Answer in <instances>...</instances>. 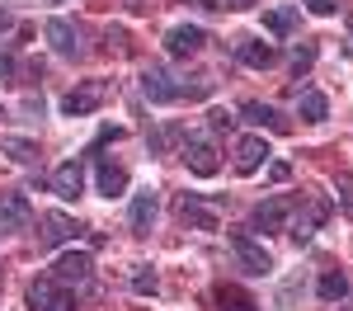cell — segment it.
Listing matches in <instances>:
<instances>
[{
	"instance_id": "obj_1",
	"label": "cell",
	"mask_w": 353,
	"mask_h": 311,
	"mask_svg": "<svg viewBox=\"0 0 353 311\" xmlns=\"http://www.w3.org/2000/svg\"><path fill=\"white\" fill-rule=\"evenodd\" d=\"M330 212H334V203H330L325 194H316V198H306V203H297L292 208V217H288V236L297 241V245H306L321 226L330 222Z\"/></svg>"
},
{
	"instance_id": "obj_2",
	"label": "cell",
	"mask_w": 353,
	"mask_h": 311,
	"mask_svg": "<svg viewBox=\"0 0 353 311\" xmlns=\"http://www.w3.org/2000/svg\"><path fill=\"white\" fill-rule=\"evenodd\" d=\"M24 302H28V311H76V297H71L52 274H43V279L28 283Z\"/></svg>"
},
{
	"instance_id": "obj_3",
	"label": "cell",
	"mask_w": 353,
	"mask_h": 311,
	"mask_svg": "<svg viewBox=\"0 0 353 311\" xmlns=\"http://www.w3.org/2000/svg\"><path fill=\"white\" fill-rule=\"evenodd\" d=\"M104 99H109V81H81L76 90L61 94V113L66 118H90Z\"/></svg>"
},
{
	"instance_id": "obj_4",
	"label": "cell",
	"mask_w": 353,
	"mask_h": 311,
	"mask_svg": "<svg viewBox=\"0 0 353 311\" xmlns=\"http://www.w3.org/2000/svg\"><path fill=\"white\" fill-rule=\"evenodd\" d=\"M292 208H297V198L292 194H273V198H264L254 212H250V231H283L288 226V217H292Z\"/></svg>"
},
{
	"instance_id": "obj_5",
	"label": "cell",
	"mask_w": 353,
	"mask_h": 311,
	"mask_svg": "<svg viewBox=\"0 0 353 311\" xmlns=\"http://www.w3.org/2000/svg\"><path fill=\"white\" fill-rule=\"evenodd\" d=\"M52 279L71 292V288H90V279H94V259H90V250H66L61 259L52 264Z\"/></svg>"
},
{
	"instance_id": "obj_6",
	"label": "cell",
	"mask_w": 353,
	"mask_h": 311,
	"mask_svg": "<svg viewBox=\"0 0 353 311\" xmlns=\"http://www.w3.org/2000/svg\"><path fill=\"white\" fill-rule=\"evenodd\" d=\"M141 94L151 104H174V99H184V81L174 71H165V66H146L141 71Z\"/></svg>"
},
{
	"instance_id": "obj_7",
	"label": "cell",
	"mask_w": 353,
	"mask_h": 311,
	"mask_svg": "<svg viewBox=\"0 0 353 311\" xmlns=\"http://www.w3.org/2000/svg\"><path fill=\"white\" fill-rule=\"evenodd\" d=\"M179 156H184L189 174H198V179H212V174L221 170V161H217V146H212L208 137H184Z\"/></svg>"
},
{
	"instance_id": "obj_8",
	"label": "cell",
	"mask_w": 353,
	"mask_h": 311,
	"mask_svg": "<svg viewBox=\"0 0 353 311\" xmlns=\"http://www.w3.org/2000/svg\"><path fill=\"white\" fill-rule=\"evenodd\" d=\"M231 250H236V259H241L245 274H273V254L250 236V231H231Z\"/></svg>"
},
{
	"instance_id": "obj_9",
	"label": "cell",
	"mask_w": 353,
	"mask_h": 311,
	"mask_svg": "<svg viewBox=\"0 0 353 311\" xmlns=\"http://www.w3.org/2000/svg\"><path fill=\"white\" fill-rule=\"evenodd\" d=\"M76 217H66V212H43L38 217V250H57V245H66V241H76Z\"/></svg>"
},
{
	"instance_id": "obj_10",
	"label": "cell",
	"mask_w": 353,
	"mask_h": 311,
	"mask_svg": "<svg viewBox=\"0 0 353 311\" xmlns=\"http://www.w3.org/2000/svg\"><path fill=\"white\" fill-rule=\"evenodd\" d=\"M43 38L52 43V52L57 57H71V61H81L85 48H81V28L71 24V19H48L43 24Z\"/></svg>"
},
{
	"instance_id": "obj_11",
	"label": "cell",
	"mask_w": 353,
	"mask_h": 311,
	"mask_svg": "<svg viewBox=\"0 0 353 311\" xmlns=\"http://www.w3.org/2000/svg\"><path fill=\"white\" fill-rule=\"evenodd\" d=\"M48 184H52V194H57V198L76 203V198L85 194V156H76V161H66V165H57Z\"/></svg>"
},
{
	"instance_id": "obj_12",
	"label": "cell",
	"mask_w": 353,
	"mask_h": 311,
	"mask_svg": "<svg viewBox=\"0 0 353 311\" xmlns=\"http://www.w3.org/2000/svg\"><path fill=\"white\" fill-rule=\"evenodd\" d=\"M203 48H208V28H198V24H174L165 33V52L170 57H193Z\"/></svg>"
},
{
	"instance_id": "obj_13",
	"label": "cell",
	"mask_w": 353,
	"mask_h": 311,
	"mask_svg": "<svg viewBox=\"0 0 353 311\" xmlns=\"http://www.w3.org/2000/svg\"><path fill=\"white\" fill-rule=\"evenodd\" d=\"M179 222L193 226V231H217V203H203L198 194H184L179 203Z\"/></svg>"
},
{
	"instance_id": "obj_14",
	"label": "cell",
	"mask_w": 353,
	"mask_h": 311,
	"mask_svg": "<svg viewBox=\"0 0 353 311\" xmlns=\"http://www.w3.org/2000/svg\"><path fill=\"white\" fill-rule=\"evenodd\" d=\"M33 222V208H28V198L19 189H5L0 194V231H24Z\"/></svg>"
},
{
	"instance_id": "obj_15",
	"label": "cell",
	"mask_w": 353,
	"mask_h": 311,
	"mask_svg": "<svg viewBox=\"0 0 353 311\" xmlns=\"http://www.w3.org/2000/svg\"><path fill=\"white\" fill-rule=\"evenodd\" d=\"M273 151H269V141L259 137H241L236 141V174H254V170H264V161H269Z\"/></svg>"
},
{
	"instance_id": "obj_16",
	"label": "cell",
	"mask_w": 353,
	"mask_h": 311,
	"mask_svg": "<svg viewBox=\"0 0 353 311\" xmlns=\"http://www.w3.org/2000/svg\"><path fill=\"white\" fill-rule=\"evenodd\" d=\"M161 217V194L156 189H146V194H132V212H128V222H132L137 236H146L151 226Z\"/></svg>"
},
{
	"instance_id": "obj_17",
	"label": "cell",
	"mask_w": 353,
	"mask_h": 311,
	"mask_svg": "<svg viewBox=\"0 0 353 311\" xmlns=\"http://www.w3.org/2000/svg\"><path fill=\"white\" fill-rule=\"evenodd\" d=\"M241 118H245V123H254V128H269V132H288V128H292V123L273 109V104H264V99H245Z\"/></svg>"
},
{
	"instance_id": "obj_18",
	"label": "cell",
	"mask_w": 353,
	"mask_h": 311,
	"mask_svg": "<svg viewBox=\"0 0 353 311\" xmlns=\"http://www.w3.org/2000/svg\"><path fill=\"white\" fill-rule=\"evenodd\" d=\"M236 57H241L245 66H254V71H269L273 61H278V48L264 43V38H241L236 43Z\"/></svg>"
},
{
	"instance_id": "obj_19",
	"label": "cell",
	"mask_w": 353,
	"mask_h": 311,
	"mask_svg": "<svg viewBox=\"0 0 353 311\" xmlns=\"http://www.w3.org/2000/svg\"><path fill=\"white\" fill-rule=\"evenodd\" d=\"M99 161V156H94ZM128 165H118V161H99V174H94V184H99V194L104 198H118V194H128Z\"/></svg>"
},
{
	"instance_id": "obj_20",
	"label": "cell",
	"mask_w": 353,
	"mask_h": 311,
	"mask_svg": "<svg viewBox=\"0 0 353 311\" xmlns=\"http://www.w3.org/2000/svg\"><path fill=\"white\" fill-rule=\"evenodd\" d=\"M297 19H301L297 5H273L269 14H264V28H269L273 38H288V33H297Z\"/></svg>"
},
{
	"instance_id": "obj_21",
	"label": "cell",
	"mask_w": 353,
	"mask_h": 311,
	"mask_svg": "<svg viewBox=\"0 0 353 311\" xmlns=\"http://www.w3.org/2000/svg\"><path fill=\"white\" fill-rule=\"evenodd\" d=\"M297 113H301V123H325L330 99L321 94V90H297Z\"/></svg>"
},
{
	"instance_id": "obj_22",
	"label": "cell",
	"mask_w": 353,
	"mask_h": 311,
	"mask_svg": "<svg viewBox=\"0 0 353 311\" xmlns=\"http://www.w3.org/2000/svg\"><path fill=\"white\" fill-rule=\"evenodd\" d=\"M217 311H259V302L236 283H217Z\"/></svg>"
},
{
	"instance_id": "obj_23",
	"label": "cell",
	"mask_w": 353,
	"mask_h": 311,
	"mask_svg": "<svg viewBox=\"0 0 353 311\" xmlns=\"http://www.w3.org/2000/svg\"><path fill=\"white\" fill-rule=\"evenodd\" d=\"M0 156H10L14 165H38V141H28V137H0Z\"/></svg>"
},
{
	"instance_id": "obj_24",
	"label": "cell",
	"mask_w": 353,
	"mask_h": 311,
	"mask_svg": "<svg viewBox=\"0 0 353 311\" xmlns=\"http://www.w3.org/2000/svg\"><path fill=\"white\" fill-rule=\"evenodd\" d=\"M128 283H132L137 297H156V288H161V279H156V269H151V264H132Z\"/></svg>"
},
{
	"instance_id": "obj_25",
	"label": "cell",
	"mask_w": 353,
	"mask_h": 311,
	"mask_svg": "<svg viewBox=\"0 0 353 311\" xmlns=\"http://www.w3.org/2000/svg\"><path fill=\"white\" fill-rule=\"evenodd\" d=\"M316 292H321L325 302H339V297H349V279H344L339 269H325L321 283H316Z\"/></svg>"
},
{
	"instance_id": "obj_26",
	"label": "cell",
	"mask_w": 353,
	"mask_h": 311,
	"mask_svg": "<svg viewBox=\"0 0 353 311\" xmlns=\"http://www.w3.org/2000/svg\"><path fill=\"white\" fill-rule=\"evenodd\" d=\"M184 137H189V132H184L179 123H170V128H161V132L151 137V151L161 156V151H170V146H184Z\"/></svg>"
},
{
	"instance_id": "obj_27",
	"label": "cell",
	"mask_w": 353,
	"mask_h": 311,
	"mask_svg": "<svg viewBox=\"0 0 353 311\" xmlns=\"http://www.w3.org/2000/svg\"><path fill=\"white\" fill-rule=\"evenodd\" d=\"M316 52H321V43H316V38H306V43H301L297 52H292V71H311V61H316Z\"/></svg>"
},
{
	"instance_id": "obj_28",
	"label": "cell",
	"mask_w": 353,
	"mask_h": 311,
	"mask_svg": "<svg viewBox=\"0 0 353 311\" xmlns=\"http://www.w3.org/2000/svg\"><path fill=\"white\" fill-rule=\"evenodd\" d=\"M208 128H212V132H231V128H236V118H231L226 109H212V113H208Z\"/></svg>"
},
{
	"instance_id": "obj_29",
	"label": "cell",
	"mask_w": 353,
	"mask_h": 311,
	"mask_svg": "<svg viewBox=\"0 0 353 311\" xmlns=\"http://www.w3.org/2000/svg\"><path fill=\"white\" fill-rule=\"evenodd\" d=\"M301 5H306V10H311V14H321V19H325V14H334V10H339V0H301Z\"/></svg>"
},
{
	"instance_id": "obj_30",
	"label": "cell",
	"mask_w": 353,
	"mask_h": 311,
	"mask_svg": "<svg viewBox=\"0 0 353 311\" xmlns=\"http://www.w3.org/2000/svg\"><path fill=\"white\" fill-rule=\"evenodd\" d=\"M269 179H273V184H283V179H292V165H288V161H273V165H269Z\"/></svg>"
},
{
	"instance_id": "obj_31",
	"label": "cell",
	"mask_w": 353,
	"mask_h": 311,
	"mask_svg": "<svg viewBox=\"0 0 353 311\" xmlns=\"http://www.w3.org/2000/svg\"><path fill=\"white\" fill-rule=\"evenodd\" d=\"M0 81H14V57L0 52Z\"/></svg>"
},
{
	"instance_id": "obj_32",
	"label": "cell",
	"mask_w": 353,
	"mask_h": 311,
	"mask_svg": "<svg viewBox=\"0 0 353 311\" xmlns=\"http://www.w3.org/2000/svg\"><path fill=\"white\" fill-rule=\"evenodd\" d=\"M339 208H344V212H353V184H349V189H339Z\"/></svg>"
},
{
	"instance_id": "obj_33",
	"label": "cell",
	"mask_w": 353,
	"mask_h": 311,
	"mask_svg": "<svg viewBox=\"0 0 353 311\" xmlns=\"http://www.w3.org/2000/svg\"><path fill=\"white\" fill-rule=\"evenodd\" d=\"M250 5H259V0H226V10H250Z\"/></svg>"
},
{
	"instance_id": "obj_34",
	"label": "cell",
	"mask_w": 353,
	"mask_h": 311,
	"mask_svg": "<svg viewBox=\"0 0 353 311\" xmlns=\"http://www.w3.org/2000/svg\"><path fill=\"white\" fill-rule=\"evenodd\" d=\"M189 5H198V10H221V0H189Z\"/></svg>"
},
{
	"instance_id": "obj_35",
	"label": "cell",
	"mask_w": 353,
	"mask_h": 311,
	"mask_svg": "<svg viewBox=\"0 0 353 311\" xmlns=\"http://www.w3.org/2000/svg\"><path fill=\"white\" fill-rule=\"evenodd\" d=\"M14 24V19H10V14H5V10H0V33H5V28Z\"/></svg>"
}]
</instances>
